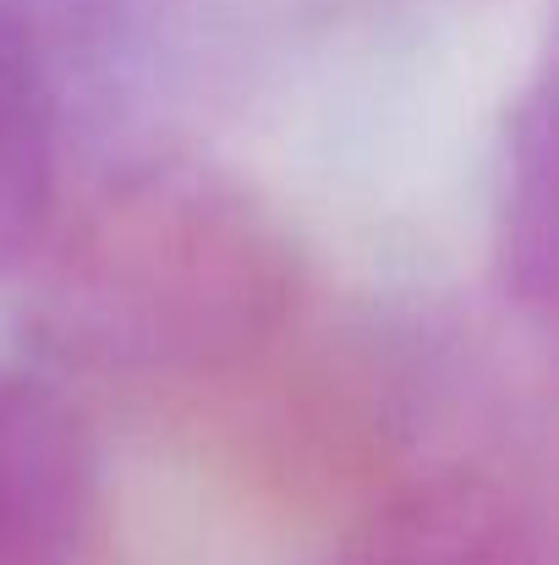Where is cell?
I'll return each mask as SVG.
<instances>
[{
    "label": "cell",
    "instance_id": "6da1fadb",
    "mask_svg": "<svg viewBox=\"0 0 559 565\" xmlns=\"http://www.w3.org/2000/svg\"><path fill=\"white\" fill-rule=\"evenodd\" d=\"M22 324L77 374L192 379L264 352L297 297L291 225L230 171L160 160L50 220L33 247Z\"/></svg>",
    "mask_w": 559,
    "mask_h": 565
},
{
    "label": "cell",
    "instance_id": "7a4b0ae2",
    "mask_svg": "<svg viewBox=\"0 0 559 565\" xmlns=\"http://www.w3.org/2000/svg\"><path fill=\"white\" fill-rule=\"evenodd\" d=\"M94 500L99 456L77 406L44 379L0 369V565H55Z\"/></svg>",
    "mask_w": 559,
    "mask_h": 565
},
{
    "label": "cell",
    "instance_id": "3957f363",
    "mask_svg": "<svg viewBox=\"0 0 559 565\" xmlns=\"http://www.w3.org/2000/svg\"><path fill=\"white\" fill-rule=\"evenodd\" d=\"M319 565H549V544L505 478L444 467L378 500Z\"/></svg>",
    "mask_w": 559,
    "mask_h": 565
},
{
    "label": "cell",
    "instance_id": "277c9868",
    "mask_svg": "<svg viewBox=\"0 0 559 565\" xmlns=\"http://www.w3.org/2000/svg\"><path fill=\"white\" fill-rule=\"evenodd\" d=\"M55 83L33 22L0 0V280L22 275L61 192Z\"/></svg>",
    "mask_w": 559,
    "mask_h": 565
},
{
    "label": "cell",
    "instance_id": "5b68a950",
    "mask_svg": "<svg viewBox=\"0 0 559 565\" xmlns=\"http://www.w3.org/2000/svg\"><path fill=\"white\" fill-rule=\"evenodd\" d=\"M494 275L499 291L538 324L555 313V88L538 77L499 143L494 177Z\"/></svg>",
    "mask_w": 559,
    "mask_h": 565
},
{
    "label": "cell",
    "instance_id": "8992f818",
    "mask_svg": "<svg viewBox=\"0 0 559 565\" xmlns=\"http://www.w3.org/2000/svg\"><path fill=\"white\" fill-rule=\"evenodd\" d=\"M55 565H61V561H55Z\"/></svg>",
    "mask_w": 559,
    "mask_h": 565
}]
</instances>
